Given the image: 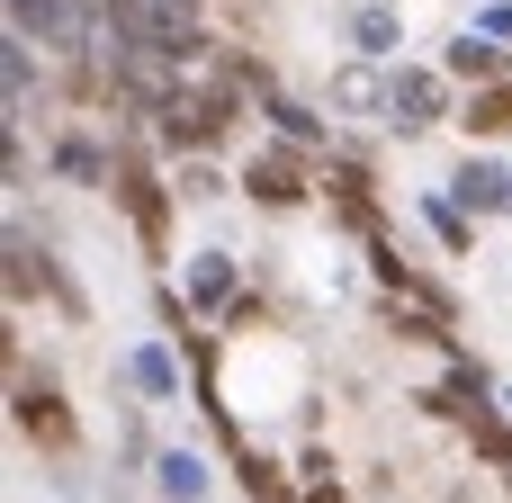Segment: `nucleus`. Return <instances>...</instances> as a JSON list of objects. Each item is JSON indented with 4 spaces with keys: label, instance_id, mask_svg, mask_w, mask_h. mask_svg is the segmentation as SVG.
I'll list each match as a JSON object with an SVG mask.
<instances>
[{
    "label": "nucleus",
    "instance_id": "f257e3e1",
    "mask_svg": "<svg viewBox=\"0 0 512 503\" xmlns=\"http://www.w3.org/2000/svg\"><path fill=\"white\" fill-rule=\"evenodd\" d=\"M459 81L432 63V54H405V63H387V126L378 135H396V144H423V135H441L450 117H459Z\"/></svg>",
    "mask_w": 512,
    "mask_h": 503
},
{
    "label": "nucleus",
    "instance_id": "f03ea898",
    "mask_svg": "<svg viewBox=\"0 0 512 503\" xmlns=\"http://www.w3.org/2000/svg\"><path fill=\"white\" fill-rule=\"evenodd\" d=\"M234 189H243L252 207H270V216H297V207L324 189V162H315V153H297V144H279V135H261V144L243 153Z\"/></svg>",
    "mask_w": 512,
    "mask_h": 503
},
{
    "label": "nucleus",
    "instance_id": "7ed1b4c3",
    "mask_svg": "<svg viewBox=\"0 0 512 503\" xmlns=\"http://www.w3.org/2000/svg\"><path fill=\"white\" fill-rule=\"evenodd\" d=\"M0 9H9V36L36 45L45 63L99 54V9H90V0H0Z\"/></svg>",
    "mask_w": 512,
    "mask_h": 503
},
{
    "label": "nucleus",
    "instance_id": "20e7f679",
    "mask_svg": "<svg viewBox=\"0 0 512 503\" xmlns=\"http://www.w3.org/2000/svg\"><path fill=\"white\" fill-rule=\"evenodd\" d=\"M0 252H9V306H27V297H54L72 324H90V297L63 279V261H54V243L27 225V216H9V234H0Z\"/></svg>",
    "mask_w": 512,
    "mask_h": 503
},
{
    "label": "nucleus",
    "instance_id": "39448f33",
    "mask_svg": "<svg viewBox=\"0 0 512 503\" xmlns=\"http://www.w3.org/2000/svg\"><path fill=\"white\" fill-rule=\"evenodd\" d=\"M45 171L63 180V189H90V198H108L117 189V126H63V135H45Z\"/></svg>",
    "mask_w": 512,
    "mask_h": 503
},
{
    "label": "nucleus",
    "instance_id": "423d86ee",
    "mask_svg": "<svg viewBox=\"0 0 512 503\" xmlns=\"http://www.w3.org/2000/svg\"><path fill=\"white\" fill-rule=\"evenodd\" d=\"M252 288H243V261L225 252V243H198V252H180V306L189 315H216V324H234V306H243Z\"/></svg>",
    "mask_w": 512,
    "mask_h": 503
},
{
    "label": "nucleus",
    "instance_id": "0eeeda50",
    "mask_svg": "<svg viewBox=\"0 0 512 503\" xmlns=\"http://www.w3.org/2000/svg\"><path fill=\"white\" fill-rule=\"evenodd\" d=\"M63 99V81H54V63L36 54V45H18V36H0V126H27V117H45Z\"/></svg>",
    "mask_w": 512,
    "mask_h": 503
},
{
    "label": "nucleus",
    "instance_id": "6e6552de",
    "mask_svg": "<svg viewBox=\"0 0 512 503\" xmlns=\"http://www.w3.org/2000/svg\"><path fill=\"white\" fill-rule=\"evenodd\" d=\"M9 405H18V432H27L45 459H72V450H81V423H72V405H63V387H54V378H27V369H18Z\"/></svg>",
    "mask_w": 512,
    "mask_h": 503
},
{
    "label": "nucleus",
    "instance_id": "1a4fd4ad",
    "mask_svg": "<svg viewBox=\"0 0 512 503\" xmlns=\"http://www.w3.org/2000/svg\"><path fill=\"white\" fill-rule=\"evenodd\" d=\"M450 198H459L477 225H512V153L468 144V153H459V171H450Z\"/></svg>",
    "mask_w": 512,
    "mask_h": 503
},
{
    "label": "nucleus",
    "instance_id": "9d476101",
    "mask_svg": "<svg viewBox=\"0 0 512 503\" xmlns=\"http://www.w3.org/2000/svg\"><path fill=\"white\" fill-rule=\"evenodd\" d=\"M333 27L360 63H405V0H333Z\"/></svg>",
    "mask_w": 512,
    "mask_h": 503
},
{
    "label": "nucleus",
    "instance_id": "9b49d317",
    "mask_svg": "<svg viewBox=\"0 0 512 503\" xmlns=\"http://www.w3.org/2000/svg\"><path fill=\"white\" fill-rule=\"evenodd\" d=\"M261 117H270V135H279V144H297V153H315V162H333V153H342V135H333V108H324V99L270 90V99H261Z\"/></svg>",
    "mask_w": 512,
    "mask_h": 503
},
{
    "label": "nucleus",
    "instance_id": "f8f14e48",
    "mask_svg": "<svg viewBox=\"0 0 512 503\" xmlns=\"http://www.w3.org/2000/svg\"><path fill=\"white\" fill-rule=\"evenodd\" d=\"M324 108H333V117H360V126H387V63L342 54V63L324 72Z\"/></svg>",
    "mask_w": 512,
    "mask_h": 503
},
{
    "label": "nucleus",
    "instance_id": "ddd939ff",
    "mask_svg": "<svg viewBox=\"0 0 512 503\" xmlns=\"http://www.w3.org/2000/svg\"><path fill=\"white\" fill-rule=\"evenodd\" d=\"M180 378H189V360H180V342H162V333H144V342L117 360V387H135L144 405H180Z\"/></svg>",
    "mask_w": 512,
    "mask_h": 503
},
{
    "label": "nucleus",
    "instance_id": "4468645a",
    "mask_svg": "<svg viewBox=\"0 0 512 503\" xmlns=\"http://www.w3.org/2000/svg\"><path fill=\"white\" fill-rule=\"evenodd\" d=\"M459 90H495V81H512V45H495V36H477V27H459L441 54H432Z\"/></svg>",
    "mask_w": 512,
    "mask_h": 503
},
{
    "label": "nucleus",
    "instance_id": "2eb2a0df",
    "mask_svg": "<svg viewBox=\"0 0 512 503\" xmlns=\"http://www.w3.org/2000/svg\"><path fill=\"white\" fill-rule=\"evenodd\" d=\"M324 198L342 207V225H360L378 243V189H369V153H333L324 162Z\"/></svg>",
    "mask_w": 512,
    "mask_h": 503
},
{
    "label": "nucleus",
    "instance_id": "dca6fc26",
    "mask_svg": "<svg viewBox=\"0 0 512 503\" xmlns=\"http://www.w3.org/2000/svg\"><path fill=\"white\" fill-rule=\"evenodd\" d=\"M414 216H423V234L441 243V261H477V216L450 198V180H441V189H423V198H414Z\"/></svg>",
    "mask_w": 512,
    "mask_h": 503
},
{
    "label": "nucleus",
    "instance_id": "f3484780",
    "mask_svg": "<svg viewBox=\"0 0 512 503\" xmlns=\"http://www.w3.org/2000/svg\"><path fill=\"white\" fill-rule=\"evenodd\" d=\"M207 486H216L207 450H189V441H162L153 450V495L162 503H207Z\"/></svg>",
    "mask_w": 512,
    "mask_h": 503
},
{
    "label": "nucleus",
    "instance_id": "a211bd4d",
    "mask_svg": "<svg viewBox=\"0 0 512 503\" xmlns=\"http://www.w3.org/2000/svg\"><path fill=\"white\" fill-rule=\"evenodd\" d=\"M459 126H468V144H486V153H495V144L512 135V81L468 90V99H459Z\"/></svg>",
    "mask_w": 512,
    "mask_h": 503
},
{
    "label": "nucleus",
    "instance_id": "6ab92c4d",
    "mask_svg": "<svg viewBox=\"0 0 512 503\" xmlns=\"http://www.w3.org/2000/svg\"><path fill=\"white\" fill-rule=\"evenodd\" d=\"M225 189H234V180H225L216 162H171V198H180V207H216Z\"/></svg>",
    "mask_w": 512,
    "mask_h": 503
},
{
    "label": "nucleus",
    "instance_id": "aec40b11",
    "mask_svg": "<svg viewBox=\"0 0 512 503\" xmlns=\"http://www.w3.org/2000/svg\"><path fill=\"white\" fill-rule=\"evenodd\" d=\"M27 162H36V153H27V126H0V180H9V189H27Z\"/></svg>",
    "mask_w": 512,
    "mask_h": 503
},
{
    "label": "nucleus",
    "instance_id": "412c9836",
    "mask_svg": "<svg viewBox=\"0 0 512 503\" xmlns=\"http://www.w3.org/2000/svg\"><path fill=\"white\" fill-rule=\"evenodd\" d=\"M468 27H477V36H495V45H512V0H477V9H468Z\"/></svg>",
    "mask_w": 512,
    "mask_h": 503
},
{
    "label": "nucleus",
    "instance_id": "4be33fe9",
    "mask_svg": "<svg viewBox=\"0 0 512 503\" xmlns=\"http://www.w3.org/2000/svg\"><path fill=\"white\" fill-rule=\"evenodd\" d=\"M504 423H512V387H504Z\"/></svg>",
    "mask_w": 512,
    "mask_h": 503
}]
</instances>
